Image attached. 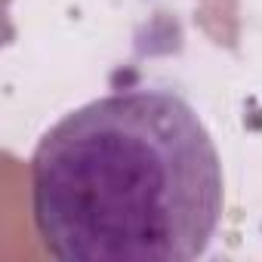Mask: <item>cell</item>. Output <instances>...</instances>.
<instances>
[{"instance_id": "1", "label": "cell", "mask_w": 262, "mask_h": 262, "mask_svg": "<svg viewBox=\"0 0 262 262\" xmlns=\"http://www.w3.org/2000/svg\"><path fill=\"white\" fill-rule=\"evenodd\" d=\"M225 207L222 158L191 102L161 86L99 96L31 155V219L59 262H191Z\"/></svg>"}]
</instances>
